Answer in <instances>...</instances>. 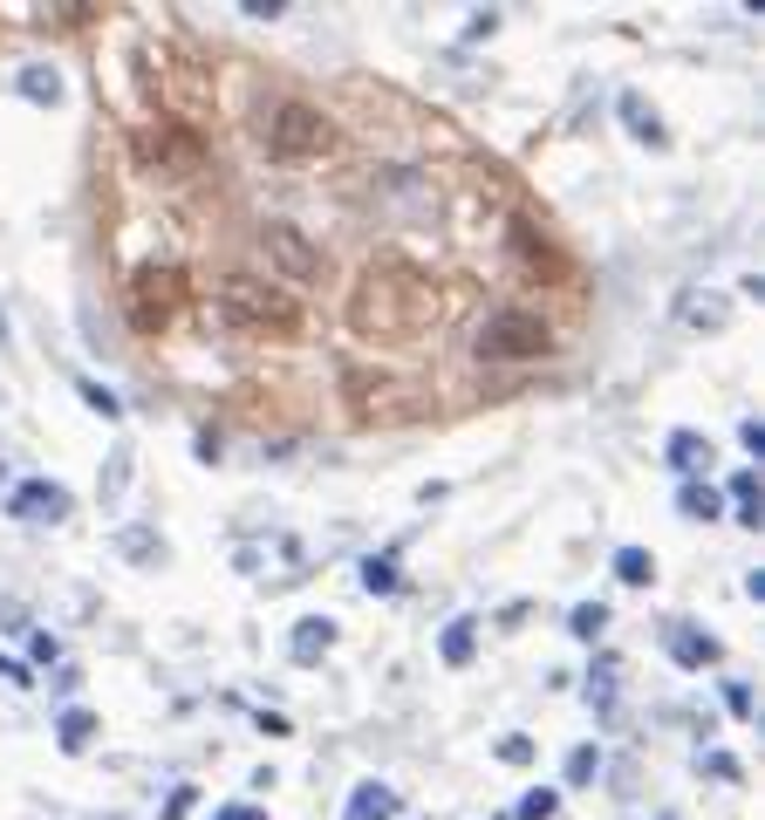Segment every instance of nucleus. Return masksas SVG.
<instances>
[{
  "label": "nucleus",
  "mask_w": 765,
  "mask_h": 820,
  "mask_svg": "<svg viewBox=\"0 0 765 820\" xmlns=\"http://www.w3.org/2000/svg\"><path fill=\"white\" fill-rule=\"evenodd\" d=\"M438 322V280L411 261H376L349 288V328L363 342H411Z\"/></svg>",
  "instance_id": "nucleus-1"
},
{
  "label": "nucleus",
  "mask_w": 765,
  "mask_h": 820,
  "mask_svg": "<svg viewBox=\"0 0 765 820\" xmlns=\"http://www.w3.org/2000/svg\"><path fill=\"white\" fill-rule=\"evenodd\" d=\"M478 363H541V355H554V328L541 308H520V301H506L493 308L486 322H478Z\"/></svg>",
  "instance_id": "nucleus-2"
},
{
  "label": "nucleus",
  "mask_w": 765,
  "mask_h": 820,
  "mask_svg": "<svg viewBox=\"0 0 765 820\" xmlns=\"http://www.w3.org/2000/svg\"><path fill=\"white\" fill-rule=\"evenodd\" d=\"M342 403L355 410V424H411L430 410V397L417 383H403L390 370H349L342 376Z\"/></svg>",
  "instance_id": "nucleus-3"
},
{
  "label": "nucleus",
  "mask_w": 765,
  "mask_h": 820,
  "mask_svg": "<svg viewBox=\"0 0 765 820\" xmlns=\"http://www.w3.org/2000/svg\"><path fill=\"white\" fill-rule=\"evenodd\" d=\"M219 308H226L240 328H253V336H294V328H301V301H294L288 288H274V280H253V274L226 280Z\"/></svg>",
  "instance_id": "nucleus-4"
},
{
  "label": "nucleus",
  "mask_w": 765,
  "mask_h": 820,
  "mask_svg": "<svg viewBox=\"0 0 765 820\" xmlns=\"http://www.w3.org/2000/svg\"><path fill=\"white\" fill-rule=\"evenodd\" d=\"M336 137H342L336 117H321L315 102H274V117H267V158H280V165L328 158Z\"/></svg>",
  "instance_id": "nucleus-5"
},
{
  "label": "nucleus",
  "mask_w": 765,
  "mask_h": 820,
  "mask_svg": "<svg viewBox=\"0 0 765 820\" xmlns=\"http://www.w3.org/2000/svg\"><path fill=\"white\" fill-rule=\"evenodd\" d=\"M178 301H185V274H178V267L144 261L131 274V322L144 328V336H165V328L178 322Z\"/></svg>",
  "instance_id": "nucleus-6"
},
{
  "label": "nucleus",
  "mask_w": 765,
  "mask_h": 820,
  "mask_svg": "<svg viewBox=\"0 0 765 820\" xmlns=\"http://www.w3.org/2000/svg\"><path fill=\"white\" fill-rule=\"evenodd\" d=\"M506 253H513V267H520L526 280H547V288L574 274V267H568V253L554 246V233H547V226H533L526 213H520V219H506Z\"/></svg>",
  "instance_id": "nucleus-7"
},
{
  "label": "nucleus",
  "mask_w": 765,
  "mask_h": 820,
  "mask_svg": "<svg viewBox=\"0 0 765 820\" xmlns=\"http://www.w3.org/2000/svg\"><path fill=\"white\" fill-rule=\"evenodd\" d=\"M260 246H267V261L280 267V274H288L294 280V288H308V280H321V246L308 240V233H301V226H288V219H267L260 226Z\"/></svg>",
  "instance_id": "nucleus-8"
},
{
  "label": "nucleus",
  "mask_w": 765,
  "mask_h": 820,
  "mask_svg": "<svg viewBox=\"0 0 765 820\" xmlns=\"http://www.w3.org/2000/svg\"><path fill=\"white\" fill-rule=\"evenodd\" d=\"M137 158L144 165H198L206 144H198V131H185V123H144L137 131Z\"/></svg>",
  "instance_id": "nucleus-9"
},
{
  "label": "nucleus",
  "mask_w": 765,
  "mask_h": 820,
  "mask_svg": "<svg viewBox=\"0 0 765 820\" xmlns=\"http://www.w3.org/2000/svg\"><path fill=\"white\" fill-rule=\"evenodd\" d=\"M8 512L21 527H56V520H69V493L56 479H21L14 493H8Z\"/></svg>",
  "instance_id": "nucleus-10"
},
{
  "label": "nucleus",
  "mask_w": 765,
  "mask_h": 820,
  "mask_svg": "<svg viewBox=\"0 0 765 820\" xmlns=\"http://www.w3.org/2000/svg\"><path fill=\"white\" fill-rule=\"evenodd\" d=\"M663 650H670L677 671H711V663L725 656V650H718V636H704L697 623H670V629H663Z\"/></svg>",
  "instance_id": "nucleus-11"
},
{
  "label": "nucleus",
  "mask_w": 765,
  "mask_h": 820,
  "mask_svg": "<svg viewBox=\"0 0 765 820\" xmlns=\"http://www.w3.org/2000/svg\"><path fill=\"white\" fill-rule=\"evenodd\" d=\"M677 322L697 328V336H718V328L731 322V301H725L718 288H683V294H677Z\"/></svg>",
  "instance_id": "nucleus-12"
},
{
  "label": "nucleus",
  "mask_w": 765,
  "mask_h": 820,
  "mask_svg": "<svg viewBox=\"0 0 765 820\" xmlns=\"http://www.w3.org/2000/svg\"><path fill=\"white\" fill-rule=\"evenodd\" d=\"M663 458H670V472L691 485V479H711V466H718V451H711L704 431H670V445H663Z\"/></svg>",
  "instance_id": "nucleus-13"
},
{
  "label": "nucleus",
  "mask_w": 765,
  "mask_h": 820,
  "mask_svg": "<svg viewBox=\"0 0 765 820\" xmlns=\"http://www.w3.org/2000/svg\"><path fill=\"white\" fill-rule=\"evenodd\" d=\"M336 623H328V615H301V623H294V636H288V656L301 663V671H315V663L328 656V650H336Z\"/></svg>",
  "instance_id": "nucleus-14"
},
{
  "label": "nucleus",
  "mask_w": 765,
  "mask_h": 820,
  "mask_svg": "<svg viewBox=\"0 0 765 820\" xmlns=\"http://www.w3.org/2000/svg\"><path fill=\"white\" fill-rule=\"evenodd\" d=\"M616 110H622L629 137L643 144V150H670V131H663V117L649 110V96H643V89H622V102H616Z\"/></svg>",
  "instance_id": "nucleus-15"
},
{
  "label": "nucleus",
  "mask_w": 765,
  "mask_h": 820,
  "mask_svg": "<svg viewBox=\"0 0 765 820\" xmlns=\"http://www.w3.org/2000/svg\"><path fill=\"white\" fill-rule=\"evenodd\" d=\"M397 813H403V793L382 786V780H363L349 793V807H342V820H397Z\"/></svg>",
  "instance_id": "nucleus-16"
},
{
  "label": "nucleus",
  "mask_w": 765,
  "mask_h": 820,
  "mask_svg": "<svg viewBox=\"0 0 765 820\" xmlns=\"http://www.w3.org/2000/svg\"><path fill=\"white\" fill-rule=\"evenodd\" d=\"M677 512L697 520V527H711V520H725V493L711 479H691V485H677Z\"/></svg>",
  "instance_id": "nucleus-17"
},
{
  "label": "nucleus",
  "mask_w": 765,
  "mask_h": 820,
  "mask_svg": "<svg viewBox=\"0 0 765 820\" xmlns=\"http://www.w3.org/2000/svg\"><path fill=\"white\" fill-rule=\"evenodd\" d=\"M96 732H104V725H96V711H83V704H69V711L56 718V746H62L69 759H83V752L96 746Z\"/></svg>",
  "instance_id": "nucleus-18"
},
{
  "label": "nucleus",
  "mask_w": 765,
  "mask_h": 820,
  "mask_svg": "<svg viewBox=\"0 0 765 820\" xmlns=\"http://www.w3.org/2000/svg\"><path fill=\"white\" fill-rule=\"evenodd\" d=\"M438 656L451 663V671H465V663L478 656V615H451L445 636H438Z\"/></svg>",
  "instance_id": "nucleus-19"
},
{
  "label": "nucleus",
  "mask_w": 765,
  "mask_h": 820,
  "mask_svg": "<svg viewBox=\"0 0 765 820\" xmlns=\"http://www.w3.org/2000/svg\"><path fill=\"white\" fill-rule=\"evenodd\" d=\"M355 581H363V595H397V588H403V568H397V547H382V554H369L363 568H355Z\"/></svg>",
  "instance_id": "nucleus-20"
},
{
  "label": "nucleus",
  "mask_w": 765,
  "mask_h": 820,
  "mask_svg": "<svg viewBox=\"0 0 765 820\" xmlns=\"http://www.w3.org/2000/svg\"><path fill=\"white\" fill-rule=\"evenodd\" d=\"M608 575H616L622 588H649V581H656V554H649V547H616Z\"/></svg>",
  "instance_id": "nucleus-21"
},
{
  "label": "nucleus",
  "mask_w": 765,
  "mask_h": 820,
  "mask_svg": "<svg viewBox=\"0 0 765 820\" xmlns=\"http://www.w3.org/2000/svg\"><path fill=\"white\" fill-rule=\"evenodd\" d=\"M21 96L56 110V102H62V75H56V69H41V62H28V69H21Z\"/></svg>",
  "instance_id": "nucleus-22"
},
{
  "label": "nucleus",
  "mask_w": 765,
  "mask_h": 820,
  "mask_svg": "<svg viewBox=\"0 0 765 820\" xmlns=\"http://www.w3.org/2000/svg\"><path fill=\"white\" fill-rule=\"evenodd\" d=\"M75 397H83L104 424H117V418H123V397L110 390V383H96V376H75Z\"/></svg>",
  "instance_id": "nucleus-23"
},
{
  "label": "nucleus",
  "mask_w": 765,
  "mask_h": 820,
  "mask_svg": "<svg viewBox=\"0 0 765 820\" xmlns=\"http://www.w3.org/2000/svg\"><path fill=\"white\" fill-rule=\"evenodd\" d=\"M602 629H608V602H574V608H568V636L602 643Z\"/></svg>",
  "instance_id": "nucleus-24"
},
{
  "label": "nucleus",
  "mask_w": 765,
  "mask_h": 820,
  "mask_svg": "<svg viewBox=\"0 0 765 820\" xmlns=\"http://www.w3.org/2000/svg\"><path fill=\"white\" fill-rule=\"evenodd\" d=\"M560 813V793L554 786H533V793H520V807L506 813V820H554Z\"/></svg>",
  "instance_id": "nucleus-25"
},
{
  "label": "nucleus",
  "mask_w": 765,
  "mask_h": 820,
  "mask_svg": "<svg viewBox=\"0 0 765 820\" xmlns=\"http://www.w3.org/2000/svg\"><path fill=\"white\" fill-rule=\"evenodd\" d=\"M493 759H499V765H513V773H520V765H533V759H541V746H533L526 732H506L499 746H493Z\"/></svg>",
  "instance_id": "nucleus-26"
},
{
  "label": "nucleus",
  "mask_w": 765,
  "mask_h": 820,
  "mask_svg": "<svg viewBox=\"0 0 765 820\" xmlns=\"http://www.w3.org/2000/svg\"><path fill=\"white\" fill-rule=\"evenodd\" d=\"M616 677H622V663H616V656H602L595 671H588V704L608 711V698H616Z\"/></svg>",
  "instance_id": "nucleus-27"
},
{
  "label": "nucleus",
  "mask_w": 765,
  "mask_h": 820,
  "mask_svg": "<svg viewBox=\"0 0 765 820\" xmlns=\"http://www.w3.org/2000/svg\"><path fill=\"white\" fill-rule=\"evenodd\" d=\"M560 773H568V786H595V773H602V752H595V746H574Z\"/></svg>",
  "instance_id": "nucleus-28"
},
{
  "label": "nucleus",
  "mask_w": 765,
  "mask_h": 820,
  "mask_svg": "<svg viewBox=\"0 0 765 820\" xmlns=\"http://www.w3.org/2000/svg\"><path fill=\"white\" fill-rule=\"evenodd\" d=\"M117 547L131 554V560H165V541H150L144 527H123V533H117Z\"/></svg>",
  "instance_id": "nucleus-29"
},
{
  "label": "nucleus",
  "mask_w": 765,
  "mask_h": 820,
  "mask_svg": "<svg viewBox=\"0 0 765 820\" xmlns=\"http://www.w3.org/2000/svg\"><path fill=\"white\" fill-rule=\"evenodd\" d=\"M697 773H711V780H725V786H738V780H745V765H738L731 752H697Z\"/></svg>",
  "instance_id": "nucleus-30"
},
{
  "label": "nucleus",
  "mask_w": 765,
  "mask_h": 820,
  "mask_svg": "<svg viewBox=\"0 0 765 820\" xmlns=\"http://www.w3.org/2000/svg\"><path fill=\"white\" fill-rule=\"evenodd\" d=\"M725 711L738 718V725H752V718H758V698H752V684H738V677H731V684H725Z\"/></svg>",
  "instance_id": "nucleus-31"
},
{
  "label": "nucleus",
  "mask_w": 765,
  "mask_h": 820,
  "mask_svg": "<svg viewBox=\"0 0 765 820\" xmlns=\"http://www.w3.org/2000/svg\"><path fill=\"white\" fill-rule=\"evenodd\" d=\"M725 499H731V506H745V499H765V493H758V472H752V466H738V472L725 479Z\"/></svg>",
  "instance_id": "nucleus-32"
},
{
  "label": "nucleus",
  "mask_w": 765,
  "mask_h": 820,
  "mask_svg": "<svg viewBox=\"0 0 765 820\" xmlns=\"http://www.w3.org/2000/svg\"><path fill=\"white\" fill-rule=\"evenodd\" d=\"M131 485V451H110V472H104V499H117Z\"/></svg>",
  "instance_id": "nucleus-33"
},
{
  "label": "nucleus",
  "mask_w": 765,
  "mask_h": 820,
  "mask_svg": "<svg viewBox=\"0 0 765 820\" xmlns=\"http://www.w3.org/2000/svg\"><path fill=\"white\" fill-rule=\"evenodd\" d=\"M486 35H499V8H472L465 14V41H486Z\"/></svg>",
  "instance_id": "nucleus-34"
},
{
  "label": "nucleus",
  "mask_w": 765,
  "mask_h": 820,
  "mask_svg": "<svg viewBox=\"0 0 765 820\" xmlns=\"http://www.w3.org/2000/svg\"><path fill=\"white\" fill-rule=\"evenodd\" d=\"M56 656H62V643H56L48 629H35V636H28V671H35V663H56Z\"/></svg>",
  "instance_id": "nucleus-35"
},
{
  "label": "nucleus",
  "mask_w": 765,
  "mask_h": 820,
  "mask_svg": "<svg viewBox=\"0 0 765 820\" xmlns=\"http://www.w3.org/2000/svg\"><path fill=\"white\" fill-rule=\"evenodd\" d=\"M192 807H198V786H171V800H165V813H158V820H185Z\"/></svg>",
  "instance_id": "nucleus-36"
},
{
  "label": "nucleus",
  "mask_w": 765,
  "mask_h": 820,
  "mask_svg": "<svg viewBox=\"0 0 765 820\" xmlns=\"http://www.w3.org/2000/svg\"><path fill=\"white\" fill-rule=\"evenodd\" d=\"M35 21H56V28H75V21H96V8H35Z\"/></svg>",
  "instance_id": "nucleus-37"
},
{
  "label": "nucleus",
  "mask_w": 765,
  "mask_h": 820,
  "mask_svg": "<svg viewBox=\"0 0 765 820\" xmlns=\"http://www.w3.org/2000/svg\"><path fill=\"white\" fill-rule=\"evenodd\" d=\"M0 677H8L14 690H35V671H28L21 656H8V650H0Z\"/></svg>",
  "instance_id": "nucleus-38"
},
{
  "label": "nucleus",
  "mask_w": 765,
  "mask_h": 820,
  "mask_svg": "<svg viewBox=\"0 0 765 820\" xmlns=\"http://www.w3.org/2000/svg\"><path fill=\"white\" fill-rule=\"evenodd\" d=\"M731 527H745V533H758V527H765V499H745V506L731 512Z\"/></svg>",
  "instance_id": "nucleus-39"
},
{
  "label": "nucleus",
  "mask_w": 765,
  "mask_h": 820,
  "mask_svg": "<svg viewBox=\"0 0 765 820\" xmlns=\"http://www.w3.org/2000/svg\"><path fill=\"white\" fill-rule=\"evenodd\" d=\"M738 445H745L752 458H765V424H758V418H745V424H738Z\"/></svg>",
  "instance_id": "nucleus-40"
},
{
  "label": "nucleus",
  "mask_w": 765,
  "mask_h": 820,
  "mask_svg": "<svg viewBox=\"0 0 765 820\" xmlns=\"http://www.w3.org/2000/svg\"><path fill=\"white\" fill-rule=\"evenodd\" d=\"M219 451H226L219 431H198V466H219Z\"/></svg>",
  "instance_id": "nucleus-41"
},
{
  "label": "nucleus",
  "mask_w": 765,
  "mask_h": 820,
  "mask_svg": "<svg viewBox=\"0 0 765 820\" xmlns=\"http://www.w3.org/2000/svg\"><path fill=\"white\" fill-rule=\"evenodd\" d=\"M212 820H267V807H246V800H233V807H219Z\"/></svg>",
  "instance_id": "nucleus-42"
},
{
  "label": "nucleus",
  "mask_w": 765,
  "mask_h": 820,
  "mask_svg": "<svg viewBox=\"0 0 765 820\" xmlns=\"http://www.w3.org/2000/svg\"><path fill=\"white\" fill-rule=\"evenodd\" d=\"M288 8H280V0H246V21H280Z\"/></svg>",
  "instance_id": "nucleus-43"
},
{
  "label": "nucleus",
  "mask_w": 765,
  "mask_h": 820,
  "mask_svg": "<svg viewBox=\"0 0 765 820\" xmlns=\"http://www.w3.org/2000/svg\"><path fill=\"white\" fill-rule=\"evenodd\" d=\"M75 684H83V671H69V663H62V671H56V684H48V690H56V698H75Z\"/></svg>",
  "instance_id": "nucleus-44"
},
{
  "label": "nucleus",
  "mask_w": 765,
  "mask_h": 820,
  "mask_svg": "<svg viewBox=\"0 0 765 820\" xmlns=\"http://www.w3.org/2000/svg\"><path fill=\"white\" fill-rule=\"evenodd\" d=\"M0 342H8V315H0Z\"/></svg>",
  "instance_id": "nucleus-45"
},
{
  "label": "nucleus",
  "mask_w": 765,
  "mask_h": 820,
  "mask_svg": "<svg viewBox=\"0 0 765 820\" xmlns=\"http://www.w3.org/2000/svg\"><path fill=\"white\" fill-rule=\"evenodd\" d=\"M0 493H8V466H0Z\"/></svg>",
  "instance_id": "nucleus-46"
},
{
  "label": "nucleus",
  "mask_w": 765,
  "mask_h": 820,
  "mask_svg": "<svg viewBox=\"0 0 765 820\" xmlns=\"http://www.w3.org/2000/svg\"><path fill=\"white\" fill-rule=\"evenodd\" d=\"M663 820H670V813H663Z\"/></svg>",
  "instance_id": "nucleus-47"
},
{
  "label": "nucleus",
  "mask_w": 765,
  "mask_h": 820,
  "mask_svg": "<svg viewBox=\"0 0 765 820\" xmlns=\"http://www.w3.org/2000/svg\"><path fill=\"white\" fill-rule=\"evenodd\" d=\"M499 820H506V813H499Z\"/></svg>",
  "instance_id": "nucleus-48"
}]
</instances>
